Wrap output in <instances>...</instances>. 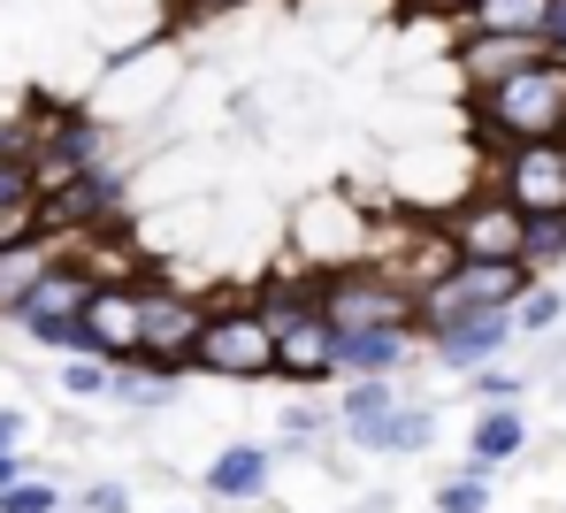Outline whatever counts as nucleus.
I'll use <instances>...</instances> for the list:
<instances>
[{
    "label": "nucleus",
    "mask_w": 566,
    "mask_h": 513,
    "mask_svg": "<svg viewBox=\"0 0 566 513\" xmlns=\"http://www.w3.org/2000/svg\"><path fill=\"white\" fill-rule=\"evenodd\" d=\"M566 138V62H536L490 93H474V146L482 154H513V146H544Z\"/></svg>",
    "instance_id": "1"
},
{
    "label": "nucleus",
    "mask_w": 566,
    "mask_h": 513,
    "mask_svg": "<svg viewBox=\"0 0 566 513\" xmlns=\"http://www.w3.org/2000/svg\"><path fill=\"white\" fill-rule=\"evenodd\" d=\"M314 307L322 322L337 329V337H360V329H421V300L398 284V276H382L376 261H353V269H329V276H314Z\"/></svg>",
    "instance_id": "2"
},
{
    "label": "nucleus",
    "mask_w": 566,
    "mask_h": 513,
    "mask_svg": "<svg viewBox=\"0 0 566 513\" xmlns=\"http://www.w3.org/2000/svg\"><path fill=\"white\" fill-rule=\"evenodd\" d=\"M191 368H207V376H238V384L276 376V337H269V322L253 314V300H222V307H207L199 345H191Z\"/></svg>",
    "instance_id": "3"
},
{
    "label": "nucleus",
    "mask_w": 566,
    "mask_h": 513,
    "mask_svg": "<svg viewBox=\"0 0 566 513\" xmlns=\"http://www.w3.org/2000/svg\"><path fill=\"white\" fill-rule=\"evenodd\" d=\"M199 322H207V307L191 300L185 284H138V345H130V360H138V368H154V376L191 368Z\"/></svg>",
    "instance_id": "4"
},
{
    "label": "nucleus",
    "mask_w": 566,
    "mask_h": 513,
    "mask_svg": "<svg viewBox=\"0 0 566 513\" xmlns=\"http://www.w3.org/2000/svg\"><path fill=\"white\" fill-rule=\"evenodd\" d=\"M536 292V269H521V261H460L437 292H421V329L429 322H452V314H490V307H521Z\"/></svg>",
    "instance_id": "5"
},
{
    "label": "nucleus",
    "mask_w": 566,
    "mask_h": 513,
    "mask_svg": "<svg viewBox=\"0 0 566 513\" xmlns=\"http://www.w3.org/2000/svg\"><path fill=\"white\" fill-rule=\"evenodd\" d=\"M497 200L521 222H566V138L497 154Z\"/></svg>",
    "instance_id": "6"
},
{
    "label": "nucleus",
    "mask_w": 566,
    "mask_h": 513,
    "mask_svg": "<svg viewBox=\"0 0 566 513\" xmlns=\"http://www.w3.org/2000/svg\"><path fill=\"white\" fill-rule=\"evenodd\" d=\"M291 245L329 276V269H353V261H376V222L353 200H306L291 222Z\"/></svg>",
    "instance_id": "7"
},
{
    "label": "nucleus",
    "mask_w": 566,
    "mask_h": 513,
    "mask_svg": "<svg viewBox=\"0 0 566 513\" xmlns=\"http://www.w3.org/2000/svg\"><path fill=\"white\" fill-rule=\"evenodd\" d=\"M437 230L452 238L460 261H521V245H528V222L497 200V192H468ZM521 269H528V261H521Z\"/></svg>",
    "instance_id": "8"
},
{
    "label": "nucleus",
    "mask_w": 566,
    "mask_h": 513,
    "mask_svg": "<svg viewBox=\"0 0 566 513\" xmlns=\"http://www.w3.org/2000/svg\"><path fill=\"white\" fill-rule=\"evenodd\" d=\"M429 345H437V368H490L505 345H513V314H452V322H429Z\"/></svg>",
    "instance_id": "9"
},
{
    "label": "nucleus",
    "mask_w": 566,
    "mask_h": 513,
    "mask_svg": "<svg viewBox=\"0 0 566 513\" xmlns=\"http://www.w3.org/2000/svg\"><path fill=\"white\" fill-rule=\"evenodd\" d=\"M536 62H544V39H482V31H460V46H452V70H460L468 93H490V85L536 70Z\"/></svg>",
    "instance_id": "10"
},
{
    "label": "nucleus",
    "mask_w": 566,
    "mask_h": 513,
    "mask_svg": "<svg viewBox=\"0 0 566 513\" xmlns=\"http://www.w3.org/2000/svg\"><path fill=\"white\" fill-rule=\"evenodd\" d=\"M85 337H93V360H130V345H138V276L130 284H93V300H85Z\"/></svg>",
    "instance_id": "11"
},
{
    "label": "nucleus",
    "mask_w": 566,
    "mask_h": 513,
    "mask_svg": "<svg viewBox=\"0 0 566 513\" xmlns=\"http://www.w3.org/2000/svg\"><path fill=\"white\" fill-rule=\"evenodd\" d=\"M85 300H93V284H85V276H77V269H70V261L54 253V269H46V276L31 284V300H23L15 314H8V322H15V329H46V322H77V314H85Z\"/></svg>",
    "instance_id": "12"
},
{
    "label": "nucleus",
    "mask_w": 566,
    "mask_h": 513,
    "mask_svg": "<svg viewBox=\"0 0 566 513\" xmlns=\"http://www.w3.org/2000/svg\"><path fill=\"white\" fill-rule=\"evenodd\" d=\"M276 376H291V384H329L337 376V329L314 314L306 329H291V337H276Z\"/></svg>",
    "instance_id": "13"
},
{
    "label": "nucleus",
    "mask_w": 566,
    "mask_h": 513,
    "mask_svg": "<svg viewBox=\"0 0 566 513\" xmlns=\"http://www.w3.org/2000/svg\"><path fill=\"white\" fill-rule=\"evenodd\" d=\"M269 475H276V460H269L261 444H222L214 468H207V491L230 499V506H253V499L269 491Z\"/></svg>",
    "instance_id": "14"
},
{
    "label": "nucleus",
    "mask_w": 566,
    "mask_h": 513,
    "mask_svg": "<svg viewBox=\"0 0 566 513\" xmlns=\"http://www.w3.org/2000/svg\"><path fill=\"white\" fill-rule=\"evenodd\" d=\"M39 238V185H31V161L0 154V253L8 245H31Z\"/></svg>",
    "instance_id": "15"
},
{
    "label": "nucleus",
    "mask_w": 566,
    "mask_h": 513,
    "mask_svg": "<svg viewBox=\"0 0 566 513\" xmlns=\"http://www.w3.org/2000/svg\"><path fill=\"white\" fill-rule=\"evenodd\" d=\"M552 15V0H460V31L482 39H536Z\"/></svg>",
    "instance_id": "16"
},
{
    "label": "nucleus",
    "mask_w": 566,
    "mask_h": 513,
    "mask_svg": "<svg viewBox=\"0 0 566 513\" xmlns=\"http://www.w3.org/2000/svg\"><path fill=\"white\" fill-rule=\"evenodd\" d=\"M406 345H413V337H398V329L337 337V368H345V376H360V384H390V368L406 360Z\"/></svg>",
    "instance_id": "17"
},
{
    "label": "nucleus",
    "mask_w": 566,
    "mask_h": 513,
    "mask_svg": "<svg viewBox=\"0 0 566 513\" xmlns=\"http://www.w3.org/2000/svg\"><path fill=\"white\" fill-rule=\"evenodd\" d=\"M398 407H406V399H398L390 384H353V391H345V429H353V444H360V452H382Z\"/></svg>",
    "instance_id": "18"
},
{
    "label": "nucleus",
    "mask_w": 566,
    "mask_h": 513,
    "mask_svg": "<svg viewBox=\"0 0 566 513\" xmlns=\"http://www.w3.org/2000/svg\"><path fill=\"white\" fill-rule=\"evenodd\" d=\"M528 444V421L513 407H490L482 421H474V444H468V475H490V468H505L513 452Z\"/></svg>",
    "instance_id": "19"
},
{
    "label": "nucleus",
    "mask_w": 566,
    "mask_h": 513,
    "mask_svg": "<svg viewBox=\"0 0 566 513\" xmlns=\"http://www.w3.org/2000/svg\"><path fill=\"white\" fill-rule=\"evenodd\" d=\"M54 269V245L46 238H31V245H8L0 253V314H15L23 300H31V284Z\"/></svg>",
    "instance_id": "20"
},
{
    "label": "nucleus",
    "mask_w": 566,
    "mask_h": 513,
    "mask_svg": "<svg viewBox=\"0 0 566 513\" xmlns=\"http://www.w3.org/2000/svg\"><path fill=\"white\" fill-rule=\"evenodd\" d=\"M107 399H123V407H169V376H154L138 360H115L107 368Z\"/></svg>",
    "instance_id": "21"
},
{
    "label": "nucleus",
    "mask_w": 566,
    "mask_h": 513,
    "mask_svg": "<svg viewBox=\"0 0 566 513\" xmlns=\"http://www.w3.org/2000/svg\"><path fill=\"white\" fill-rule=\"evenodd\" d=\"M429 437H437V413H429V407H398L390 437H382V452H421Z\"/></svg>",
    "instance_id": "22"
},
{
    "label": "nucleus",
    "mask_w": 566,
    "mask_h": 513,
    "mask_svg": "<svg viewBox=\"0 0 566 513\" xmlns=\"http://www.w3.org/2000/svg\"><path fill=\"white\" fill-rule=\"evenodd\" d=\"M0 513H62V491L46 475H23L15 491H0Z\"/></svg>",
    "instance_id": "23"
},
{
    "label": "nucleus",
    "mask_w": 566,
    "mask_h": 513,
    "mask_svg": "<svg viewBox=\"0 0 566 513\" xmlns=\"http://www.w3.org/2000/svg\"><path fill=\"white\" fill-rule=\"evenodd\" d=\"M437 513H490V483H482V475H452V483H437Z\"/></svg>",
    "instance_id": "24"
},
{
    "label": "nucleus",
    "mask_w": 566,
    "mask_h": 513,
    "mask_svg": "<svg viewBox=\"0 0 566 513\" xmlns=\"http://www.w3.org/2000/svg\"><path fill=\"white\" fill-rule=\"evenodd\" d=\"M62 391L70 399H99L107 391V360H62Z\"/></svg>",
    "instance_id": "25"
},
{
    "label": "nucleus",
    "mask_w": 566,
    "mask_h": 513,
    "mask_svg": "<svg viewBox=\"0 0 566 513\" xmlns=\"http://www.w3.org/2000/svg\"><path fill=\"white\" fill-rule=\"evenodd\" d=\"M566 253V222H528V245H521V261L536 269V261H559Z\"/></svg>",
    "instance_id": "26"
},
{
    "label": "nucleus",
    "mask_w": 566,
    "mask_h": 513,
    "mask_svg": "<svg viewBox=\"0 0 566 513\" xmlns=\"http://www.w3.org/2000/svg\"><path fill=\"white\" fill-rule=\"evenodd\" d=\"M552 322H559V292H528V300L513 307V337H521V329H552Z\"/></svg>",
    "instance_id": "27"
},
{
    "label": "nucleus",
    "mask_w": 566,
    "mask_h": 513,
    "mask_svg": "<svg viewBox=\"0 0 566 513\" xmlns=\"http://www.w3.org/2000/svg\"><path fill=\"white\" fill-rule=\"evenodd\" d=\"M474 399H482V407H513V399H521V376H497V368H474Z\"/></svg>",
    "instance_id": "28"
},
{
    "label": "nucleus",
    "mask_w": 566,
    "mask_h": 513,
    "mask_svg": "<svg viewBox=\"0 0 566 513\" xmlns=\"http://www.w3.org/2000/svg\"><path fill=\"white\" fill-rule=\"evenodd\" d=\"M85 513H130V483H93L85 491Z\"/></svg>",
    "instance_id": "29"
},
{
    "label": "nucleus",
    "mask_w": 566,
    "mask_h": 513,
    "mask_svg": "<svg viewBox=\"0 0 566 513\" xmlns=\"http://www.w3.org/2000/svg\"><path fill=\"white\" fill-rule=\"evenodd\" d=\"M536 39H544V54H552V62H566V0H552V15H544V31H536Z\"/></svg>",
    "instance_id": "30"
},
{
    "label": "nucleus",
    "mask_w": 566,
    "mask_h": 513,
    "mask_svg": "<svg viewBox=\"0 0 566 513\" xmlns=\"http://www.w3.org/2000/svg\"><path fill=\"white\" fill-rule=\"evenodd\" d=\"M283 429L306 444V437H322V413H314V407H291V413H283Z\"/></svg>",
    "instance_id": "31"
},
{
    "label": "nucleus",
    "mask_w": 566,
    "mask_h": 513,
    "mask_svg": "<svg viewBox=\"0 0 566 513\" xmlns=\"http://www.w3.org/2000/svg\"><path fill=\"white\" fill-rule=\"evenodd\" d=\"M23 475H31V468H23V452H0V491H15Z\"/></svg>",
    "instance_id": "32"
},
{
    "label": "nucleus",
    "mask_w": 566,
    "mask_h": 513,
    "mask_svg": "<svg viewBox=\"0 0 566 513\" xmlns=\"http://www.w3.org/2000/svg\"><path fill=\"white\" fill-rule=\"evenodd\" d=\"M15 437H23V413L0 407V452H15Z\"/></svg>",
    "instance_id": "33"
},
{
    "label": "nucleus",
    "mask_w": 566,
    "mask_h": 513,
    "mask_svg": "<svg viewBox=\"0 0 566 513\" xmlns=\"http://www.w3.org/2000/svg\"><path fill=\"white\" fill-rule=\"evenodd\" d=\"M222 8H238V0H185V15H222Z\"/></svg>",
    "instance_id": "34"
},
{
    "label": "nucleus",
    "mask_w": 566,
    "mask_h": 513,
    "mask_svg": "<svg viewBox=\"0 0 566 513\" xmlns=\"http://www.w3.org/2000/svg\"><path fill=\"white\" fill-rule=\"evenodd\" d=\"M406 8H460V0H406Z\"/></svg>",
    "instance_id": "35"
}]
</instances>
